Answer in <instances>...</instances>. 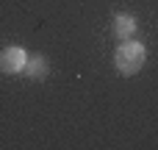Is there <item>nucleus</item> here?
<instances>
[{
	"instance_id": "nucleus-1",
	"label": "nucleus",
	"mask_w": 158,
	"mask_h": 150,
	"mask_svg": "<svg viewBox=\"0 0 158 150\" xmlns=\"http://www.w3.org/2000/svg\"><path fill=\"white\" fill-rule=\"evenodd\" d=\"M114 64H117V70H119L122 75H133V72H139V70H142V64H144V45H139V42H131V39H128V42L117 50Z\"/></svg>"
},
{
	"instance_id": "nucleus-2",
	"label": "nucleus",
	"mask_w": 158,
	"mask_h": 150,
	"mask_svg": "<svg viewBox=\"0 0 158 150\" xmlns=\"http://www.w3.org/2000/svg\"><path fill=\"white\" fill-rule=\"evenodd\" d=\"M25 61H28V53L22 47L0 50V72H19V70H25Z\"/></svg>"
},
{
	"instance_id": "nucleus-3",
	"label": "nucleus",
	"mask_w": 158,
	"mask_h": 150,
	"mask_svg": "<svg viewBox=\"0 0 158 150\" xmlns=\"http://www.w3.org/2000/svg\"><path fill=\"white\" fill-rule=\"evenodd\" d=\"M133 31H136V19L133 17H128V14H119V17H114V36H119V39H131L133 36Z\"/></svg>"
},
{
	"instance_id": "nucleus-4",
	"label": "nucleus",
	"mask_w": 158,
	"mask_h": 150,
	"mask_svg": "<svg viewBox=\"0 0 158 150\" xmlns=\"http://www.w3.org/2000/svg\"><path fill=\"white\" fill-rule=\"evenodd\" d=\"M25 70L31 72V78H42L44 75V61L42 58H28L25 61Z\"/></svg>"
}]
</instances>
